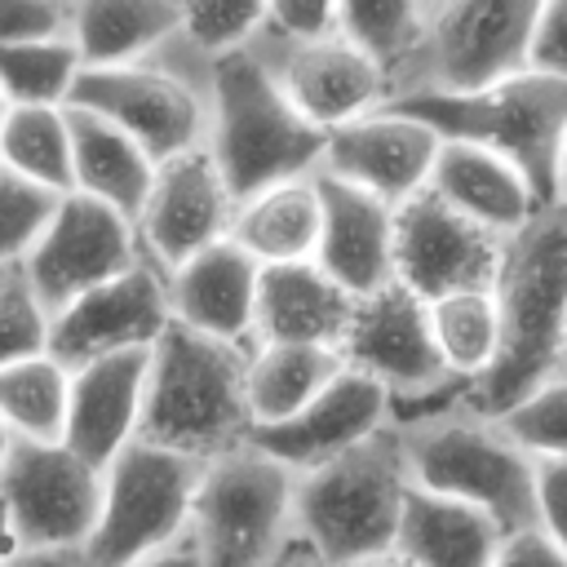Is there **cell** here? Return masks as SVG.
I'll return each mask as SVG.
<instances>
[{
	"instance_id": "6da1fadb",
	"label": "cell",
	"mask_w": 567,
	"mask_h": 567,
	"mask_svg": "<svg viewBox=\"0 0 567 567\" xmlns=\"http://www.w3.org/2000/svg\"><path fill=\"white\" fill-rule=\"evenodd\" d=\"M501 350L470 385L465 403L483 416L509 412L518 399L567 372V208L549 204L505 239L496 275Z\"/></svg>"
},
{
	"instance_id": "7a4b0ae2",
	"label": "cell",
	"mask_w": 567,
	"mask_h": 567,
	"mask_svg": "<svg viewBox=\"0 0 567 567\" xmlns=\"http://www.w3.org/2000/svg\"><path fill=\"white\" fill-rule=\"evenodd\" d=\"M248 350L168 323L151 346L146 399L137 439L190 461H213L252 434L248 416Z\"/></svg>"
},
{
	"instance_id": "3957f363",
	"label": "cell",
	"mask_w": 567,
	"mask_h": 567,
	"mask_svg": "<svg viewBox=\"0 0 567 567\" xmlns=\"http://www.w3.org/2000/svg\"><path fill=\"white\" fill-rule=\"evenodd\" d=\"M416 492L483 509L501 532L536 527V461L465 399L394 421Z\"/></svg>"
},
{
	"instance_id": "277c9868",
	"label": "cell",
	"mask_w": 567,
	"mask_h": 567,
	"mask_svg": "<svg viewBox=\"0 0 567 567\" xmlns=\"http://www.w3.org/2000/svg\"><path fill=\"white\" fill-rule=\"evenodd\" d=\"M208 155L235 195V204L310 177L323 164L328 133H319L275 84V75L248 53H230L208 80Z\"/></svg>"
},
{
	"instance_id": "5b68a950",
	"label": "cell",
	"mask_w": 567,
	"mask_h": 567,
	"mask_svg": "<svg viewBox=\"0 0 567 567\" xmlns=\"http://www.w3.org/2000/svg\"><path fill=\"white\" fill-rule=\"evenodd\" d=\"M412 496L399 430L385 425L346 456L297 478V536L332 567L381 558L399 540L403 505Z\"/></svg>"
},
{
	"instance_id": "8992f818",
	"label": "cell",
	"mask_w": 567,
	"mask_h": 567,
	"mask_svg": "<svg viewBox=\"0 0 567 567\" xmlns=\"http://www.w3.org/2000/svg\"><path fill=\"white\" fill-rule=\"evenodd\" d=\"M434 128L443 142H470L514 164L540 208L558 204V159L567 146V84L540 71L509 75L465 97H403L385 102Z\"/></svg>"
},
{
	"instance_id": "52a82bcc",
	"label": "cell",
	"mask_w": 567,
	"mask_h": 567,
	"mask_svg": "<svg viewBox=\"0 0 567 567\" xmlns=\"http://www.w3.org/2000/svg\"><path fill=\"white\" fill-rule=\"evenodd\" d=\"M536 0H447L425 9V31L412 58L390 75L385 102L465 97L509 75L532 71Z\"/></svg>"
},
{
	"instance_id": "ba28073f",
	"label": "cell",
	"mask_w": 567,
	"mask_h": 567,
	"mask_svg": "<svg viewBox=\"0 0 567 567\" xmlns=\"http://www.w3.org/2000/svg\"><path fill=\"white\" fill-rule=\"evenodd\" d=\"M186 536L204 567H270L297 536V474L257 443L204 461Z\"/></svg>"
},
{
	"instance_id": "9c48e42d",
	"label": "cell",
	"mask_w": 567,
	"mask_h": 567,
	"mask_svg": "<svg viewBox=\"0 0 567 567\" xmlns=\"http://www.w3.org/2000/svg\"><path fill=\"white\" fill-rule=\"evenodd\" d=\"M199 474L204 461L133 439L102 474V514L75 554L80 567H133L177 545L190 527Z\"/></svg>"
},
{
	"instance_id": "30bf717a",
	"label": "cell",
	"mask_w": 567,
	"mask_h": 567,
	"mask_svg": "<svg viewBox=\"0 0 567 567\" xmlns=\"http://www.w3.org/2000/svg\"><path fill=\"white\" fill-rule=\"evenodd\" d=\"M0 505L22 554H80L102 514V470L62 443L13 439L0 465Z\"/></svg>"
},
{
	"instance_id": "8fae6325",
	"label": "cell",
	"mask_w": 567,
	"mask_h": 567,
	"mask_svg": "<svg viewBox=\"0 0 567 567\" xmlns=\"http://www.w3.org/2000/svg\"><path fill=\"white\" fill-rule=\"evenodd\" d=\"M66 106L93 111L128 133L155 164H168L208 142V93L164 71L159 62L80 71Z\"/></svg>"
},
{
	"instance_id": "7c38bea8",
	"label": "cell",
	"mask_w": 567,
	"mask_h": 567,
	"mask_svg": "<svg viewBox=\"0 0 567 567\" xmlns=\"http://www.w3.org/2000/svg\"><path fill=\"white\" fill-rule=\"evenodd\" d=\"M505 239L447 208L434 190L394 208V279L425 306L456 292H492Z\"/></svg>"
},
{
	"instance_id": "4fadbf2b",
	"label": "cell",
	"mask_w": 567,
	"mask_h": 567,
	"mask_svg": "<svg viewBox=\"0 0 567 567\" xmlns=\"http://www.w3.org/2000/svg\"><path fill=\"white\" fill-rule=\"evenodd\" d=\"M244 49L275 75L284 97L319 133H337L385 106V71L372 58H363L346 35L292 44L279 31H270V22H261V31Z\"/></svg>"
},
{
	"instance_id": "5bb4252c",
	"label": "cell",
	"mask_w": 567,
	"mask_h": 567,
	"mask_svg": "<svg viewBox=\"0 0 567 567\" xmlns=\"http://www.w3.org/2000/svg\"><path fill=\"white\" fill-rule=\"evenodd\" d=\"M337 354L350 372L368 377L390 399H425L452 381L434 346L430 306L416 292H408L399 279L354 301V319Z\"/></svg>"
},
{
	"instance_id": "9a60e30c",
	"label": "cell",
	"mask_w": 567,
	"mask_h": 567,
	"mask_svg": "<svg viewBox=\"0 0 567 567\" xmlns=\"http://www.w3.org/2000/svg\"><path fill=\"white\" fill-rule=\"evenodd\" d=\"M142 261L137 226L115 208L89 195H62L53 221L44 226L40 244L22 261L31 288L49 306V315L66 310L75 297L128 275Z\"/></svg>"
},
{
	"instance_id": "2e32d148",
	"label": "cell",
	"mask_w": 567,
	"mask_h": 567,
	"mask_svg": "<svg viewBox=\"0 0 567 567\" xmlns=\"http://www.w3.org/2000/svg\"><path fill=\"white\" fill-rule=\"evenodd\" d=\"M168 323H173V310H168L164 270L142 257L128 275L75 297L66 310L53 315L49 354L66 372H80L111 354L151 350Z\"/></svg>"
},
{
	"instance_id": "e0dca14e",
	"label": "cell",
	"mask_w": 567,
	"mask_h": 567,
	"mask_svg": "<svg viewBox=\"0 0 567 567\" xmlns=\"http://www.w3.org/2000/svg\"><path fill=\"white\" fill-rule=\"evenodd\" d=\"M230 226H235V195L226 190L208 146L186 151L155 168L151 195L137 213V244L151 266L168 275L195 252L230 239Z\"/></svg>"
},
{
	"instance_id": "ac0fdd59",
	"label": "cell",
	"mask_w": 567,
	"mask_h": 567,
	"mask_svg": "<svg viewBox=\"0 0 567 567\" xmlns=\"http://www.w3.org/2000/svg\"><path fill=\"white\" fill-rule=\"evenodd\" d=\"M439 146H443V137L434 128H425L421 120H412L403 111L381 106V111L328 133L319 168L385 199L390 208H399L430 186Z\"/></svg>"
},
{
	"instance_id": "d6986e66",
	"label": "cell",
	"mask_w": 567,
	"mask_h": 567,
	"mask_svg": "<svg viewBox=\"0 0 567 567\" xmlns=\"http://www.w3.org/2000/svg\"><path fill=\"white\" fill-rule=\"evenodd\" d=\"M390 412H394V399L381 385H372L368 377L346 368L315 403H306L297 416H288L279 425L252 430L248 443H257L266 456H275L279 465H288L301 478V474L346 456L377 430L394 425Z\"/></svg>"
},
{
	"instance_id": "ffe728a7",
	"label": "cell",
	"mask_w": 567,
	"mask_h": 567,
	"mask_svg": "<svg viewBox=\"0 0 567 567\" xmlns=\"http://www.w3.org/2000/svg\"><path fill=\"white\" fill-rule=\"evenodd\" d=\"M323 230L315 266L354 301L394 279V208L323 168H315Z\"/></svg>"
},
{
	"instance_id": "44dd1931",
	"label": "cell",
	"mask_w": 567,
	"mask_h": 567,
	"mask_svg": "<svg viewBox=\"0 0 567 567\" xmlns=\"http://www.w3.org/2000/svg\"><path fill=\"white\" fill-rule=\"evenodd\" d=\"M257 279H261V266L235 239H221V244L195 252L190 261H182L177 270L164 275L173 323L204 332L213 341L252 350Z\"/></svg>"
},
{
	"instance_id": "7402d4cb",
	"label": "cell",
	"mask_w": 567,
	"mask_h": 567,
	"mask_svg": "<svg viewBox=\"0 0 567 567\" xmlns=\"http://www.w3.org/2000/svg\"><path fill=\"white\" fill-rule=\"evenodd\" d=\"M146 368H151V350H128L71 372L62 447H71L80 461L106 474V465L137 439Z\"/></svg>"
},
{
	"instance_id": "603a6c76",
	"label": "cell",
	"mask_w": 567,
	"mask_h": 567,
	"mask_svg": "<svg viewBox=\"0 0 567 567\" xmlns=\"http://www.w3.org/2000/svg\"><path fill=\"white\" fill-rule=\"evenodd\" d=\"M354 319V297L315 261L261 266L252 346H323L337 350Z\"/></svg>"
},
{
	"instance_id": "cb8c5ba5",
	"label": "cell",
	"mask_w": 567,
	"mask_h": 567,
	"mask_svg": "<svg viewBox=\"0 0 567 567\" xmlns=\"http://www.w3.org/2000/svg\"><path fill=\"white\" fill-rule=\"evenodd\" d=\"M447 208H456L461 217L478 221L483 230L509 239L518 235L540 199L532 195L527 177L505 164L501 155L483 151V146H470V142H443L439 146V159H434V173H430V186Z\"/></svg>"
},
{
	"instance_id": "d4e9b609",
	"label": "cell",
	"mask_w": 567,
	"mask_h": 567,
	"mask_svg": "<svg viewBox=\"0 0 567 567\" xmlns=\"http://www.w3.org/2000/svg\"><path fill=\"white\" fill-rule=\"evenodd\" d=\"M66 128H71V168H75V195H89L120 217L137 226V213L151 195L155 182V159L115 124H106L93 111L66 106Z\"/></svg>"
},
{
	"instance_id": "484cf974",
	"label": "cell",
	"mask_w": 567,
	"mask_h": 567,
	"mask_svg": "<svg viewBox=\"0 0 567 567\" xmlns=\"http://www.w3.org/2000/svg\"><path fill=\"white\" fill-rule=\"evenodd\" d=\"M182 27V4L173 0H84L71 4V44L84 71L137 66L155 58Z\"/></svg>"
},
{
	"instance_id": "4316f807",
	"label": "cell",
	"mask_w": 567,
	"mask_h": 567,
	"mask_svg": "<svg viewBox=\"0 0 567 567\" xmlns=\"http://www.w3.org/2000/svg\"><path fill=\"white\" fill-rule=\"evenodd\" d=\"M319 230H323V204L310 173L235 204L230 239L257 266H292V261H315Z\"/></svg>"
},
{
	"instance_id": "83f0119b",
	"label": "cell",
	"mask_w": 567,
	"mask_h": 567,
	"mask_svg": "<svg viewBox=\"0 0 567 567\" xmlns=\"http://www.w3.org/2000/svg\"><path fill=\"white\" fill-rule=\"evenodd\" d=\"M501 536L505 532L483 509L412 487L394 554H403L412 567H492Z\"/></svg>"
},
{
	"instance_id": "f1b7e54d",
	"label": "cell",
	"mask_w": 567,
	"mask_h": 567,
	"mask_svg": "<svg viewBox=\"0 0 567 567\" xmlns=\"http://www.w3.org/2000/svg\"><path fill=\"white\" fill-rule=\"evenodd\" d=\"M341 372H346L341 354L323 350V346H252L248 350V377H244L252 430H266V425L297 416Z\"/></svg>"
},
{
	"instance_id": "f546056e",
	"label": "cell",
	"mask_w": 567,
	"mask_h": 567,
	"mask_svg": "<svg viewBox=\"0 0 567 567\" xmlns=\"http://www.w3.org/2000/svg\"><path fill=\"white\" fill-rule=\"evenodd\" d=\"M0 168L40 190L71 195L75 168H71L66 106H13L0 128Z\"/></svg>"
},
{
	"instance_id": "4dcf8cb0",
	"label": "cell",
	"mask_w": 567,
	"mask_h": 567,
	"mask_svg": "<svg viewBox=\"0 0 567 567\" xmlns=\"http://www.w3.org/2000/svg\"><path fill=\"white\" fill-rule=\"evenodd\" d=\"M71 403V372L53 359H27L0 368V421L22 443H62Z\"/></svg>"
},
{
	"instance_id": "1f68e13d",
	"label": "cell",
	"mask_w": 567,
	"mask_h": 567,
	"mask_svg": "<svg viewBox=\"0 0 567 567\" xmlns=\"http://www.w3.org/2000/svg\"><path fill=\"white\" fill-rule=\"evenodd\" d=\"M430 328L434 346L452 372V381L474 385L501 350V315L492 292H456L443 301H430Z\"/></svg>"
},
{
	"instance_id": "d6a6232c",
	"label": "cell",
	"mask_w": 567,
	"mask_h": 567,
	"mask_svg": "<svg viewBox=\"0 0 567 567\" xmlns=\"http://www.w3.org/2000/svg\"><path fill=\"white\" fill-rule=\"evenodd\" d=\"M84 62L71 35L0 49V89L9 106H66Z\"/></svg>"
},
{
	"instance_id": "836d02e7",
	"label": "cell",
	"mask_w": 567,
	"mask_h": 567,
	"mask_svg": "<svg viewBox=\"0 0 567 567\" xmlns=\"http://www.w3.org/2000/svg\"><path fill=\"white\" fill-rule=\"evenodd\" d=\"M425 9L430 4H421V0H350V4H341V35L385 71V89H390V75L421 44Z\"/></svg>"
},
{
	"instance_id": "e575fe53",
	"label": "cell",
	"mask_w": 567,
	"mask_h": 567,
	"mask_svg": "<svg viewBox=\"0 0 567 567\" xmlns=\"http://www.w3.org/2000/svg\"><path fill=\"white\" fill-rule=\"evenodd\" d=\"M49 332H53V315L31 288L27 270L4 266L0 270V368L49 354Z\"/></svg>"
},
{
	"instance_id": "d590c367",
	"label": "cell",
	"mask_w": 567,
	"mask_h": 567,
	"mask_svg": "<svg viewBox=\"0 0 567 567\" xmlns=\"http://www.w3.org/2000/svg\"><path fill=\"white\" fill-rule=\"evenodd\" d=\"M496 421L532 461H563L567 456V372L545 381L527 399H518Z\"/></svg>"
},
{
	"instance_id": "8d00e7d4",
	"label": "cell",
	"mask_w": 567,
	"mask_h": 567,
	"mask_svg": "<svg viewBox=\"0 0 567 567\" xmlns=\"http://www.w3.org/2000/svg\"><path fill=\"white\" fill-rule=\"evenodd\" d=\"M58 199L53 190H40L13 173L0 168V270L4 266H22L31 257V248L40 244L44 226L53 221L58 213Z\"/></svg>"
},
{
	"instance_id": "74e56055",
	"label": "cell",
	"mask_w": 567,
	"mask_h": 567,
	"mask_svg": "<svg viewBox=\"0 0 567 567\" xmlns=\"http://www.w3.org/2000/svg\"><path fill=\"white\" fill-rule=\"evenodd\" d=\"M71 31V4L53 0H0V49L58 40Z\"/></svg>"
},
{
	"instance_id": "f35d334b",
	"label": "cell",
	"mask_w": 567,
	"mask_h": 567,
	"mask_svg": "<svg viewBox=\"0 0 567 567\" xmlns=\"http://www.w3.org/2000/svg\"><path fill=\"white\" fill-rule=\"evenodd\" d=\"M266 22L284 40L310 44V40L341 35V4H328V0H279V4H266Z\"/></svg>"
},
{
	"instance_id": "ab89813d",
	"label": "cell",
	"mask_w": 567,
	"mask_h": 567,
	"mask_svg": "<svg viewBox=\"0 0 567 567\" xmlns=\"http://www.w3.org/2000/svg\"><path fill=\"white\" fill-rule=\"evenodd\" d=\"M536 527L567 554V456L536 461Z\"/></svg>"
},
{
	"instance_id": "60d3db41",
	"label": "cell",
	"mask_w": 567,
	"mask_h": 567,
	"mask_svg": "<svg viewBox=\"0 0 567 567\" xmlns=\"http://www.w3.org/2000/svg\"><path fill=\"white\" fill-rule=\"evenodd\" d=\"M532 71L567 84V0L540 4L536 40H532Z\"/></svg>"
},
{
	"instance_id": "b9f144b4",
	"label": "cell",
	"mask_w": 567,
	"mask_h": 567,
	"mask_svg": "<svg viewBox=\"0 0 567 567\" xmlns=\"http://www.w3.org/2000/svg\"><path fill=\"white\" fill-rule=\"evenodd\" d=\"M492 567H567V554L540 527H518L501 536Z\"/></svg>"
},
{
	"instance_id": "7bdbcfd3",
	"label": "cell",
	"mask_w": 567,
	"mask_h": 567,
	"mask_svg": "<svg viewBox=\"0 0 567 567\" xmlns=\"http://www.w3.org/2000/svg\"><path fill=\"white\" fill-rule=\"evenodd\" d=\"M133 567H204V563H199V554H195L190 536H182L177 545H168V549H159V554H151V558L133 563Z\"/></svg>"
},
{
	"instance_id": "ee69618b",
	"label": "cell",
	"mask_w": 567,
	"mask_h": 567,
	"mask_svg": "<svg viewBox=\"0 0 567 567\" xmlns=\"http://www.w3.org/2000/svg\"><path fill=\"white\" fill-rule=\"evenodd\" d=\"M270 567H332V563H323L315 545H306L301 536H292V540L279 549V558H275Z\"/></svg>"
},
{
	"instance_id": "f6af8a7d",
	"label": "cell",
	"mask_w": 567,
	"mask_h": 567,
	"mask_svg": "<svg viewBox=\"0 0 567 567\" xmlns=\"http://www.w3.org/2000/svg\"><path fill=\"white\" fill-rule=\"evenodd\" d=\"M4 567H80L75 554H13Z\"/></svg>"
},
{
	"instance_id": "bcb514c9",
	"label": "cell",
	"mask_w": 567,
	"mask_h": 567,
	"mask_svg": "<svg viewBox=\"0 0 567 567\" xmlns=\"http://www.w3.org/2000/svg\"><path fill=\"white\" fill-rule=\"evenodd\" d=\"M13 554H22V549H18V540H13V527H9V518H4V505H0V567H4Z\"/></svg>"
},
{
	"instance_id": "7dc6e473",
	"label": "cell",
	"mask_w": 567,
	"mask_h": 567,
	"mask_svg": "<svg viewBox=\"0 0 567 567\" xmlns=\"http://www.w3.org/2000/svg\"><path fill=\"white\" fill-rule=\"evenodd\" d=\"M359 567H412V563H408L403 554H394V549H390V554H381V558H368V563H359Z\"/></svg>"
},
{
	"instance_id": "c3c4849f",
	"label": "cell",
	"mask_w": 567,
	"mask_h": 567,
	"mask_svg": "<svg viewBox=\"0 0 567 567\" xmlns=\"http://www.w3.org/2000/svg\"><path fill=\"white\" fill-rule=\"evenodd\" d=\"M558 204L567 208V146H563V159H558Z\"/></svg>"
},
{
	"instance_id": "681fc988",
	"label": "cell",
	"mask_w": 567,
	"mask_h": 567,
	"mask_svg": "<svg viewBox=\"0 0 567 567\" xmlns=\"http://www.w3.org/2000/svg\"><path fill=\"white\" fill-rule=\"evenodd\" d=\"M9 452H13V434H9V425L0 421V465L9 461Z\"/></svg>"
},
{
	"instance_id": "f907efd6",
	"label": "cell",
	"mask_w": 567,
	"mask_h": 567,
	"mask_svg": "<svg viewBox=\"0 0 567 567\" xmlns=\"http://www.w3.org/2000/svg\"><path fill=\"white\" fill-rule=\"evenodd\" d=\"M9 111H13V106H9V97H4V89H0V128H4V120H9Z\"/></svg>"
}]
</instances>
